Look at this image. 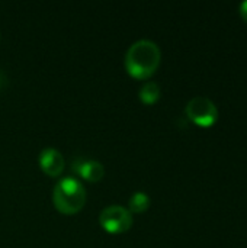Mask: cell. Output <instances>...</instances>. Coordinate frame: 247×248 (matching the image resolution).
<instances>
[{
	"label": "cell",
	"instance_id": "cell-3",
	"mask_svg": "<svg viewBox=\"0 0 247 248\" xmlns=\"http://www.w3.org/2000/svg\"><path fill=\"white\" fill-rule=\"evenodd\" d=\"M186 116L199 126H211L218 118V109L214 102L205 96H197L186 103Z\"/></svg>",
	"mask_w": 247,
	"mask_h": 248
},
{
	"label": "cell",
	"instance_id": "cell-1",
	"mask_svg": "<svg viewBox=\"0 0 247 248\" xmlns=\"http://www.w3.org/2000/svg\"><path fill=\"white\" fill-rule=\"evenodd\" d=\"M162 52L151 39H138L125 54V68L135 78H148L160 64Z\"/></svg>",
	"mask_w": 247,
	"mask_h": 248
},
{
	"label": "cell",
	"instance_id": "cell-7",
	"mask_svg": "<svg viewBox=\"0 0 247 248\" xmlns=\"http://www.w3.org/2000/svg\"><path fill=\"white\" fill-rule=\"evenodd\" d=\"M160 97V87L154 81H147L141 86L140 89V99L146 105H153L159 100Z\"/></svg>",
	"mask_w": 247,
	"mask_h": 248
},
{
	"label": "cell",
	"instance_id": "cell-9",
	"mask_svg": "<svg viewBox=\"0 0 247 248\" xmlns=\"http://www.w3.org/2000/svg\"><path fill=\"white\" fill-rule=\"evenodd\" d=\"M7 84V76L3 70H0V89H3Z\"/></svg>",
	"mask_w": 247,
	"mask_h": 248
},
{
	"label": "cell",
	"instance_id": "cell-10",
	"mask_svg": "<svg viewBox=\"0 0 247 248\" xmlns=\"http://www.w3.org/2000/svg\"><path fill=\"white\" fill-rule=\"evenodd\" d=\"M240 15H242V17L247 22V0L240 4Z\"/></svg>",
	"mask_w": 247,
	"mask_h": 248
},
{
	"label": "cell",
	"instance_id": "cell-6",
	"mask_svg": "<svg viewBox=\"0 0 247 248\" xmlns=\"http://www.w3.org/2000/svg\"><path fill=\"white\" fill-rule=\"evenodd\" d=\"M73 170L89 182H98L103 177L105 169L96 160H76L73 163Z\"/></svg>",
	"mask_w": 247,
	"mask_h": 248
},
{
	"label": "cell",
	"instance_id": "cell-5",
	"mask_svg": "<svg viewBox=\"0 0 247 248\" xmlns=\"http://www.w3.org/2000/svg\"><path fill=\"white\" fill-rule=\"evenodd\" d=\"M39 166L49 176H60L64 170V158L57 148H44L39 153Z\"/></svg>",
	"mask_w": 247,
	"mask_h": 248
},
{
	"label": "cell",
	"instance_id": "cell-8",
	"mask_svg": "<svg viewBox=\"0 0 247 248\" xmlns=\"http://www.w3.org/2000/svg\"><path fill=\"white\" fill-rule=\"evenodd\" d=\"M150 206V198L144 192H135L128 201L130 212H144Z\"/></svg>",
	"mask_w": 247,
	"mask_h": 248
},
{
	"label": "cell",
	"instance_id": "cell-4",
	"mask_svg": "<svg viewBox=\"0 0 247 248\" xmlns=\"http://www.w3.org/2000/svg\"><path fill=\"white\" fill-rule=\"evenodd\" d=\"M100 225L111 234H121L131 228L132 215L131 212L121 205L106 206L99 215Z\"/></svg>",
	"mask_w": 247,
	"mask_h": 248
},
{
	"label": "cell",
	"instance_id": "cell-2",
	"mask_svg": "<svg viewBox=\"0 0 247 248\" xmlns=\"http://www.w3.org/2000/svg\"><path fill=\"white\" fill-rule=\"evenodd\" d=\"M52 201L60 212L76 214L84 206L86 189L76 177H64L55 185Z\"/></svg>",
	"mask_w": 247,
	"mask_h": 248
}]
</instances>
